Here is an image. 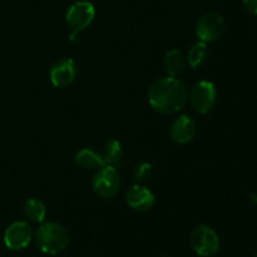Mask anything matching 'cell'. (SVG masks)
<instances>
[{"mask_svg": "<svg viewBox=\"0 0 257 257\" xmlns=\"http://www.w3.org/2000/svg\"><path fill=\"white\" fill-rule=\"evenodd\" d=\"M252 197H255V198H252V200H253V201H255V202L257 203V195H256V193H255V195H253V196H252Z\"/></svg>", "mask_w": 257, "mask_h": 257, "instance_id": "19", "label": "cell"}, {"mask_svg": "<svg viewBox=\"0 0 257 257\" xmlns=\"http://www.w3.org/2000/svg\"><path fill=\"white\" fill-rule=\"evenodd\" d=\"M157 257H168V256H157Z\"/></svg>", "mask_w": 257, "mask_h": 257, "instance_id": "21", "label": "cell"}, {"mask_svg": "<svg viewBox=\"0 0 257 257\" xmlns=\"http://www.w3.org/2000/svg\"><path fill=\"white\" fill-rule=\"evenodd\" d=\"M243 9L251 15H257V0H243Z\"/></svg>", "mask_w": 257, "mask_h": 257, "instance_id": "18", "label": "cell"}, {"mask_svg": "<svg viewBox=\"0 0 257 257\" xmlns=\"http://www.w3.org/2000/svg\"><path fill=\"white\" fill-rule=\"evenodd\" d=\"M197 123L190 115H180L172 122L170 128L171 138L178 145H186L195 138Z\"/></svg>", "mask_w": 257, "mask_h": 257, "instance_id": "11", "label": "cell"}, {"mask_svg": "<svg viewBox=\"0 0 257 257\" xmlns=\"http://www.w3.org/2000/svg\"><path fill=\"white\" fill-rule=\"evenodd\" d=\"M253 257H257V252H255V255H253Z\"/></svg>", "mask_w": 257, "mask_h": 257, "instance_id": "20", "label": "cell"}, {"mask_svg": "<svg viewBox=\"0 0 257 257\" xmlns=\"http://www.w3.org/2000/svg\"><path fill=\"white\" fill-rule=\"evenodd\" d=\"M78 74L77 63L70 58H62L57 60L50 68V82L54 87L64 88L72 84Z\"/></svg>", "mask_w": 257, "mask_h": 257, "instance_id": "9", "label": "cell"}, {"mask_svg": "<svg viewBox=\"0 0 257 257\" xmlns=\"http://www.w3.org/2000/svg\"><path fill=\"white\" fill-rule=\"evenodd\" d=\"M125 200L128 206L138 212H147L156 203V197L152 191L141 183H136L128 190Z\"/></svg>", "mask_w": 257, "mask_h": 257, "instance_id": "10", "label": "cell"}, {"mask_svg": "<svg viewBox=\"0 0 257 257\" xmlns=\"http://www.w3.org/2000/svg\"><path fill=\"white\" fill-rule=\"evenodd\" d=\"M208 257H211V256H208Z\"/></svg>", "mask_w": 257, "mask_h": 257, "instance_id": "22", "label": "cell"}, {"mask_svg": "<svg viewBox=\"0 0 257 257\" xmlns=\"http://www.w3.org/2000/svg\"><path fill=\"white\" fill-rule=\"evenodd\" d=\"M226 29V22L218 13H207L198 20L196 35L203 43H213L220 39Z\"/></svg>", "mask_w": 257, "mask_h": 257, "instance_id": "7", "label": "cell"}, {"mask_svg": "<svg viewBox=\"0 0 257 257\" xmlns=\"http://www.w3.org/2000/svg\"><path fill=\"white\" fill-rule=\"evenodd\" d=\"M69 232L57 222H43L35 232V242L42 252L58 255L69 245Z\"/></svg>", "mask_w": 257, "mask_h": 257, "instance_id": "2", "label": "cell"}, {"mask_svg": "<svg viewBox=\"0 0 257 257\" xmlns=\"http://www.w3.org/2000/svg\"><path fill=\"white\" fill-rule=\"evenodd\" d=\"M95 18V8L92 3L80 0L72 4L65 14V20L73 33L79 34L89 27Z\"/></svg>", "mask_w": 257, "mask_h": 257, "instance_id": "6", "label": "cell"}, {"mask_svg": "<svg viewBox=\"0 0 257 257\" xmlns=\"http://www.w3.org/2000/svg\"><path fill=\"white\" fill-rule=\"evenodd\" d=\"M191 246L200 256H213L220 250V238L216 231L207 225H200L191 233Z\"/></svg>", "mask_w": 257, "mask_h": 257, "instance_id": "3", "label": "cell"}, {"mask_svg": "<svg viewBox=\"0 0 257 257\" xmlns=\"http://www.w3.org/2000/svg\"><path fill=\"white\" fill-rule=\"evenodd\" d=\"M120 176L117 168L103 166L97 171L92 181V187L99 197L112 198L119 192Z\"/></svg>", "mask_w": 257, "mask_h": 257, "instance_id": "4", "label": "cell"}, {"mask_svg": "<svg viewBox=\"0 0 257 257\" xmlns=\"http://www.w3.org/2000/svg\"><path fill=\"white\" fill-rule=\"evenodd\" d=\"M23 211H24L25 217L35 223H43L47 217V207L44 202L38 198H29L25 201Z\"/></svg>", "mask_w": 257, "mask_h": 257, "instance_id": "15", "label": "cell"}, {"mask_svg": "<svg viewBox=\"0 0 257 257\" xmlns=\"http://www.w3.org/2000/svg\"><path fill=\"white\" fill-rule=\"evenodd\" d=\"M191 104L201 114L211 112L217 102V90L210 80H200L193 85L190 94Z\"/></svg>", "mask_w": 257, "mask_h": 257, "instance_id": "5", "label": "cell"}, {"mask_svg": "<svg viewBox=\"0 0 257 257\" xmlns=\"http://www.w3.org/2000/svg\"><path fill=\"white\" fill-rule=\"evenodd\" d=\"M153 173V167L148 162H141L133 170V180L136 183H143L151 178Z\"/></svg>", "mask_w": 257, "mask_h": 257, "instance_id": "17", "label": "cell"}, {"mask_svg": "<svg viewBox=\"0 0 257 257\" xmlns=\"http://www.w3.org/2000/svg\"><path fill=\"white\" fill-rule=\"evenodd\" d=\"M32 227L25 221H15L5 230L4 243L9 250L19 251L28 247L33 240Z\"/></svg>", "mask_w": 257, "mask_h": 257, "instance_id": "8", "label": "cell"}, {"mask_svg": "<svg viewBox=\"0 0 257 257\" xmlns=\"http://www.w3.org/2000/svg\"><path fill=\"white\" fill-rule=\"evenodd\" d=\"M208 49L207 44L203 42H198L190 49L187 55V62L192 69H197L207 60Z\"/></svg>", "mask_w": 257, "mask_h": 257, "instance_id": "16", "label": "cell"}, {"mask_svg": "<svg viewBox=\"0 0 257 257\" xmlns=\"http://www.w3.org/2000/svg\"><path fill=\"white\" fill-rule=\"evenodd\" d=\"M165 69L168 77L178 78L186 68V59L178 49H172L165 57Z\"/></svg>", "mask_w": 257, "mask_h": 257, "instance_id": "13", "label": "cell"}, {"mask_svg": "<svg viewBox=\"0 0 257 257\" xmlns=\"http://www.w3.org/2000/svg\"><path fill=\"white\" fill-rule=\"evenodd\" d=\"M100 155H102V160L104 166H109V167L117 168V170H119L122 167L124 152H123V147L119 141H108L104 145V148H103Z\"/></svg>", "mask_w": 257, "mask_h": 257, "instance_id": "12", "label": "cell"}, {"mask_svg": "<svg viewBox=\"0 0 257 257\" xmlns=\"http://www.w3.org/2000/svg\"><path fill=\"white\" fill-rule=\"evenodd\" d=\"M75 162L85 170H99L104 166L102 155L92 148H83L75 155Z\"/></svg>", "mask_w": 257, "mask_h": 257, "instance_id": "14", "label": "cell"}, {"mask_svg": "<svg viewBox=\"0 0 257 257\" xmlns=\"http://www.w3.org/2000/svg\"><path fill=\"white\" fill-rule=\"evenodd\" d=\"M188 99V90L178 78L165 77L156 80L148 89V102L161 114H173L182 109Z\"/></svg>", "mask_w": 257, "mask_h": 257, "instance_id": "1", "label": "cell"}]
</instances>
